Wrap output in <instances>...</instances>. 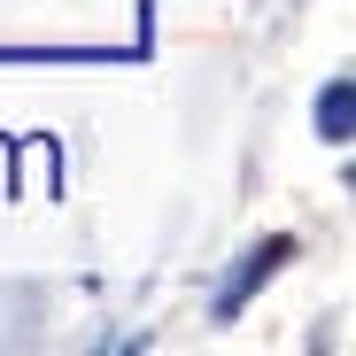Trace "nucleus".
I'll list each match as a JSON object with an SVG mask.
<instances>
[{
    "instance_id": "1",
    "label": "nucleus",
    "mask_w": 356,
    "mask_h": 356,
    "mask_svg": "<svg viewBox=\"0 0 356 356\" xmlns=\"http://www.w3.org/2000/svg\"><path fill=\"white\" fill-rule=\"evenodd\" d=\"M294 248H302V241H294V232H264V241H256V248L241 256V271H232V279L217 286L209 318H217V325H241V310H248L256 294H264V286H271V279H279V271L294 264Z\"/></svg>"
},
{
    "instance_id": "2",
    "label": "nucleus",
    "mask_w": 356,
    "mask_h": 356,
    "mask_svg": "<svg viewBox=\"0 0 356 356\" xmlns=\"http://www.w3.org/2000/svg\"><path fill=\"white\" fill-rule=\"evenodd\" d=\"M310 116H318V140H325V147H348V140H356V78H348V70L325 78V93H318Z\"/></svg>"
},
{
    "instance_id": "3",
    "label": "nucleus",
    "mask_w": 356,
    "mask_h": 356,
    "mask_svg": "<svg viewBox=\"0 0 356 356\" xmlns=\"http://www.w3.org/2000/svg\"><path fill=\"white\" fill-rule=\"evenodd\" d=\"M8 63H132V47H0V70Z\"/></svg>"
},
{
    "instance_id": "4",
    "label": "nucleus",
    "mask_w": 356,
    "mask_h": 356,
    "mask_svg": "<svg viewBox=\"0 0 356 356\" xmlns=\"http://www.w3.org/2000/svg\"><path fill=\"white\" fill-rule=\"evenodd\" d=\"M0 194H8V140H0Z\"/></svg>"
}]
</instances>
